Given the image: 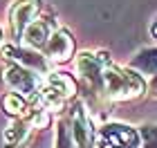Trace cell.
<instances>
[{
    "instance_id": "obj_1",
    "label": "cell",
    "mask_w": 157,
    "mask_h": 148,
    "mask_svg": "<svg viewBox=\"0 0 157 148\" xmlns=\"http://www.w3.org/2000/svg\"><path fill=\"white\" fill-rule=\"evenodd\" d=\"M137 132L126 126H105L99 132V148H137Z\"/></svg>"
},
{
    "instance_id": "obj_2",
    "label": "cell",
    "mask_w": 157,
    "mask_h": 148,
    "mask_svg": "<svg viewBox=\"0 0 157 148\" xmlns=\"http://www.w3.org/2000/svg\"><path fill=\"white\" fill-rule=\"evenodd\" d=\"M7 110L9 112H20L23 110V101L16 97H7Z\"/></svg>"
}]
</instances>
